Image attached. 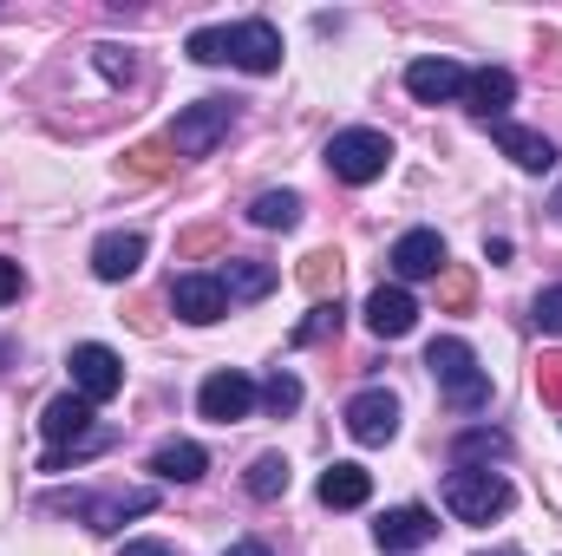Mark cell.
Instances as JSON below:
<instances>
[{"label": "cell", "mask_w": 562, "mask_h": 556, "mask_svg": "<svg viewBox=\"0 0 562 556\" xmlns=\"http://www.w3.org/2000/svg\"><path fill=\"white\" fill-rule=\"evenodd\" d=\"M229 125H236V99H196V105L177 112V125H170V151H183V157H210L216 144L229 138Z\"/></svg>", "instance_id": "cell-5"}, {"label": "cell", "mask_w": 562, "mask_h": 556, "mask_svg": "<svg viewBox=\"0 0 562 556\" xmlns=\"http://www.w3.org/2000/svg\"><path fill=\"white\" fill-rule=\"evenodd\" d=\"M367 498H373V471H367V465H347V458H340V465L321 471V504H327V511H360Z\"/></svg>", "instance_id": "cell-19"}, {"label": "cell", "mask_w": 562, "mask_h": 556, "mask_svg": "<svg viewBox=\"0 0 562 556\" xmlns=\"http://www.w3.org/2000/svg\"><path fill=\"white\" fill-rule=\"evenodd\" d=\"M170 308L190 321V327H216L223 314H229V294H223V276H203V269H190V276L170 281Z\"/></svg>", "instance_id": "cell-9"}, {"label": "cell", "mask_w": 562, "mask_h": 556, "mask_svg": "<svg viewBox=\"0 0 562 556\" xmlns=\"http://www.w3.org/2000/svg\"><path fill=\"white\" fill-rule=\"evenodd\" d=\"M438 308H445V314H464V308H471V269H451V263H445V288H438Z\"/></svg>", "instance_id": "cell-29"}, {"label": "cell", "mask_w": 562, "mask_h": 556, "mask_svg": "<svg viewBox=\"0 0 562 556\" xmlns=\"http://www.w3.org/2000/svg\"><path fill=\"white\" fill-rule=\"evenodd\" d=\"M537 393H543V407H557L562 413V354H543V367H537Z\"/></svg>", "instance_id": "cell-30"}, {"label": "cell", "mask_w": 562, "mask_h": 556, "mask_svg": "<svg viewBox=\"0 0 562 556\" xmlns=\"http://www.w3.org/2000/svg\"><path fill=\"white\" fill-rule=\"evenodd\" d=\"M347 432H353L360 445H386V438L400 432V400H393L386 387L353 393V400H347Z\"/></svg>", "instance_id": "cell-12"}, {"label": "cell", "mask_w": 562, "mask_h": 556, "mask_svg": "<svg viewBox=\"0 0 562 556\" xmlns=\"http://www.w3.org/2000/svg\"><path fill=\"white\" fill-rule=\"evenodd\" d=\"M530 321H537L543 334H562V288H543V294H537V308H530Z\"/></svg>", "instance_id": "cell-31"}, {"label": "cell", "mask_w": 562, "mask_h": 556, "mask_svg": "<svg viewBox=\"0 0 562 556\" xmlns=\"http://www.w3.org/2000/svg\"><path fill=\"white\" fill-rule=\"evenodd\" d=\"M497 556H524V551H497Z\"/></svg>", "instance_id": "cell-38"}, {"label": "cell", "mask_w": 562, "mask_h": 556, "mask_svg": "<svg viewBox=\"0 0 562 556\" xmlns=\"http://www.w3.org/2000/svg\"><path fill=\"white\" fill-rule=\"evenodd\" d=\"M464 79H471V73H464L458 59H445V53L406 66V92H413L419 105H451V99H464Z\"/></svg>", "instance_id": "cell-11"}, {"label": "cell", "mask_w": 562, "mask_h": 556, "mask_svg": "<svg viewBox=\"0 0 562 556\" xmlns=\"http://www.w3.org/2000/svg\"><path fill=\"white\" fill-rule=\"evenodd\" d=\"M386 263H393L400 288H406V281H425V276H445V236H438V230H406Z\"/></svg>", "instance_id": "cell-13"}, {"label": "cell", "mask_w": 562, "mask_h": 556, "mask_svg": "<svg viewBox=\"0 0 562 556\" xmlns=\"http://www.w3.org/2000/svg\"><path fill=\"white\" fill-rule=\"evenodd\" d=\"M504 452H510V438L491 432V425H471V432H458V445H451L458 465H471V458H504Z\"/></svg>", "instance_id": "cell-25"}, {"label": "cell", "mask_w": 562, "mask_h": 556, "mask_svg": "<svg viewBox=\"0 0 562 556\" xmlns=\"http://www.w3.org/2000/svg\"><path fill=\"white\" fill-rule=\"evenodd\" d=\"M125 170L132 177H164L170 170V144H132L125 151Z\"/></svg>", "instance_id": "cell-28"}, {"label": "cell", "mask_w": 562, "mask_h": 556, "mask_svg": "<svg viewBox=\"0 0 562 556\" xmlns=\"http://www.w3.org/2000/svg\"><path fill=\"white\" fill-rule=\"evenodd\" d=\"M196 66H243V73H276L281 66V33L269 20H236V26H196L190 33Z\"/></svg>", "instance_id": "cell-1"}, {"label": "cell", "mask_w": 562, "mask_h": 556, "mask_svg": "<svg viewBox=\"0 0 562 556\" xmlns=\"http://www.w3.org/2000/svg\"><path fill=\"white\" fill-rule=\"evenodd\" d=\"M491 138H497V151L517 164V170H557V144L543 138V132H524V125H491Z\"/></svg>", "instance_id": "cell-20"}, {"label": "cell", "mask_w": 562, "mask_h": 556, "mask_svg": "<svg viewBox=\"0 0 562 556\" xmlns=\"http://www.w3.org/2000/svg\"><path fill=\"white\" fill-rule=\"evenodd\" d=\"M386 164H393V138L386 132L353 125V132H334L327 138V170L340 184H373V177H386Z\"/></svg>", "instance_id": "cell-4"}, {"label": "cell", "mask_w": 562, "mask_h": 556, "mask_svg": "<svg viewBox=\"0 0 562 556\" xmlns=\"http://www.w3.org/2000/svg\"><path fill=\"white\" fill-rule=\"evenodd\" d=\"M72 393L79 400H92V407H105V400H119L125 393V360L112 354V347H99V341H86V347H72Z\"/></svg>", "instance_id": "cell-6"}, {"label": "cell", "mask_w": 562, "mask_h": 556, "mask_svg": "<svg viewBox=\"0 0 562 556\" xmlns=\"http://www.w3.org/2000/svg\"><path fill=\"white\" fill-rule=\"evenodd\" d=\"M510 99H517V79H510L504 66H477V73L464 79V105H471V119H484V125H504Z\"/></svg>", "instance_id": "cell-14"}, {"label": "cell", "mask_w": 562, "mask_h": 556, "mask_svg": "<svg viewBox=\"0 0 562 556\" xmlns=\"http://www.w3.org/2000/svg\"><path fill=\"white\" fill-rule=\"evenodd\" d=\"M288 458L281 452H262L256 465H249V498H262V504H276V498H288Z\"/></svg>", "instance_id": "cell-23"}, {"label": "cell", "mask_w": 562, "mask_h": 556, "mask_svg": "<svg viewBox=\"0 0 562 556\" xmlns=\"http://www.w3.org/2000/svg\"><path fill=\"white\" fill-rule=\"evenodd\" d=\"M119 556H177V551H170V544H150V537H144V544H125Z\"/></svg>", "instance_id": "cell-35"}, {"label": "cell", "mask_w": 562, "mask_h": 556, "mask_svg": "<svg viewBox=\"0 0 562 556\" xmlns=\"http://www.w3.org/2000/svg\"><path fill=\"white\" fill-rule=\"evenodd\" d=\"M223 556H269V544H229Z\"/></svg>", "instance_id": "cell-36"}, {"label": "cell", "mask_w": 562, "mask_h": 556, "mask_svg": "<svg viewBox=\"0 0 562 556\" xmlns=\"http://www.w3.org/2000/svg\"><path fill=\"white\" fill-rule=\"evenodd\" d=\"M59 511L86 518L92 531H125V518L157 511V491H105V498H86V491H72V498H59Z\"/></svg>", "instance_id": "cell-8"}, {"label": "cell", "mask_w": 562, "mask_h": 556, "mask_svg": "<svg viewBox=\"0 0 562 556\" xmlns=\"http://www.w3.org/2000/svg\"><path fill=\"white\" fill-rule=\"evenodd\" d=\"M150 471H157L164 485H196V478L210 471V452H203L196 438H164V445L150 452Z\"/></svg>", "instance_id": "cell-18"}, {"label": "cell", "mask_w": 562, "mask_h": 556, "mask_svg": "<svg viewBox=\"0 0 562 556\" xmlns=\"http://www.w3.org/2000/svg\"><path fill=\"white\" fill-rule=\"evenodd\" d=\"M262 407H269V413H294V407H301V380H294V374H269V380H262Z\"/></svg>", "instance_id": "cell-27"}, {"label": "cell", "mask_w": 562, "mask_h": 556, "mask_svg": "<svg viewBox=\"0 0 562 556\" xmlns=\"http://www.w3.org/2000/svg\"><path fill=\"white\" fill-rule=\"evenodd\" d=\"M177 249H183V256H196V249H216V230H190Z\"/></svg>", "instance_id": "cell-34"}, {"label": "cell", "mask_w": 562, "mask_h": 556, "mask_svg": "<svg viewBox=\"0 0 562 556\" xmlns=\"http://www.w3.org/2000/svg\"><path fill=\"white\" fill-rule=\"evenodd\" d=\"M510 504H517V491H510L504 471H471V465H458V471L445 478V511H451L458 524H491V518H504Z\"/></svg>", "instance_id": "cell-3"}, {"label": "cell", "mask_w": 562, "mask_h": 556, "mask_svg": "<svg viewBox=\"0 0 562 556\" xmlns=\"http://www.w3.org/2000/svg\"><path fill=\"white\" fill-rule=\"evenodd\" d=\"M99 73L105 79H132V59H119V46H99Z\"/></svg>", "instance_id": "cell-33"}, {"label": "cell", "mask_w": 562, "mask_h": 556, "mask_svg": "<svg viewBox=\"0 0 562 556\" xmlns=\"http://www.w3.org/2000/svg\"><path fill=\"white\" fill-rule=\"evenodd\" d=\"M256 400H262V387L249 380V374H236V367H223V374H210L203 387H196V413L210 419V425H236V419L256 413Z\"/></svg>", "instance_id": "cell-7"}, {"label": "cell", "mask_w": 562, "mask_h": 556, "mask_svg": "<svg viewBox=\"0 0 562 556\" xmlns=\"http://www.w3.org/2000/svg\"><path fill=\"white\" fill-rule=\"evenodd\" d=\"M138 263H144V236H132V230H112V236L92 243V276L99 281H132Z\"/></svg>", "instance_id": "cell-17"}, {"label": "cell", "mask_w": 562, "mask_h": 556, "mask_svg": "<svg viewBox=\"0 0 562 556\" xmlns=\"http://www.w3.org/2000/svg\"><path fill=\"white\" fill-rule=\"evenodd\" d=\"M373 537H380V551H425L431 537H438V518L425 511V504H400V511H386L380 524H373Z\"/></svg>", "instance_id": "cell-15"}, {"label": "cell", "mask_w": 562, "mask_h": 556, "mask_svg": "<svg viewBox=\"0 0 562 556\" xmlns=\"http://www.w3.org/2000/svg\"><path fill=\"white\" fill-rule=\"evenodd\" d=\"M327 334H340V301H314L307 321L294 327V347H314V341H327Z\"/></svg>", "instance_id": "cell-26"}, {"label": "cell", "mask_w": 562, "mask_h": 556, "mask_svg": "<svg viewBox=\"0 0 562 556\" xmlns=\"http://www.w3.org/2000/svg\"><path fill=\"white\" fill-rule=\"evenodd\" d=\"M249 216H256L262 230H294V223H301V197H294V190H262V197L249 203Z\"/></svg>", "instance_id": "cell-24"}, {"label": "cell", "mask_w": 562, "mask_h": 556, "mask_svg": "<svg viewBox=\"0 0 562 556\" xmlns=\"http://www.w3.org/2000/svg\"><path fill=\"white\" fill-rule=\"evenodd\" d=\"M99 407L92 400H79V393H59V400H46V413H40V432L53 438V445H86L99 425Z\"/></svg>", "instance_id": "cell-16"}, {"label": "cell", "mask_w": 562, "mask_h": 556, "mask_svg": "<svg viewBox=\"0 0 562 556\" xmlns=\"http://www.w3.org/2000/svg\"><path fill=\"white\" fill-rule=\"evenodd\" d=\"M20 288H26L20 263H7V256H0V308H7V301H20Z\"/></svg>", "instance_id": "cell-32"}, {"label": "cell", "mask_w": 562, "mask_h": 556, "mask_svg": "<svg viewBox=\"0 0 562 556\" xmlns=\"http://www.w3.org/2000/svg\"><path fill=\"white\" fill-rule=\"evenodd\" d=\"M367 327H373L380 341H406V334L419 327V301H413V288L380 281V288L367 294Z\"/></svg>", "instance_id": "cell-10"}, {"label": "cell", "mask_w": 562, "mask_h": 556, "mask_svg": "<svg viewBox=\"0 0 562 556\" xmlns=\"http://www.w3.org/2000/svg\"><path fill=\"white\" fill-rule=\"evenodd\" d=\"M550 216H557V223H562V190H557V197H550Z\"/></svg>", "instance_id": "cell-37"}, {"label": "cell", "mask_w": 562, "mask_h": 556, "mask_svg": "<svg viewBox=\"0 0 562 556\" xmlns=\"http://www.w3.org/2000/svg\"><path fill=\"white\" fill-rule=\"evenodd\" d=\"M425 367H431L438 393H445L458 413H477V407L491 400V380H484V367H477L471 341H458V334H438V341L425 347Z\"/></svg>", "instance_id": "cell-2"}, {"label": "cell", "mask_w": 562, "mask_h": 556, "mask_svg": "<svg viewBox=\"0 0 562 556\" xmlns=\"http://www.w3.org/2000/svg\"><path fill=\"white\" fill-rule=\"evenodd\" d=\"M301 288H307L314 301H340V256H334V249L301 256Z\"/></svg>", "instance_id": "cell-22"}, {"label": "cell", "mask_w": 562, "mask_h": 556, "mask_svg": "<svg viewBox=\"0 0 562 556\" xmlns=\"http://www.w3.org/2000/svg\"><path fill=\"white\" fill-rule=\"evenodd\" d=\"M269 288H276V269H269V263H249V256H243V263L223 269V294H229V301H262Z\"/></svg>", "instance_id": "cell-21"}]
</instances>
